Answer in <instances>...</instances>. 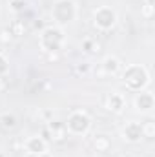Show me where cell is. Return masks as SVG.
<instances>
[{"label": "cell", "instance_id": "cell-1", "mask_svg": "<svg viewBox=\"0 0 155 157\" xmlns=\"http://www.w3.org/2000/svg\"><path fill=\"white\" fill-rule=\"evenodd\" d=\"M119 75H120L122 84L126 86V90L133 91V93L146 90L150 86V82H152L150 70L146 66H142V64H128V66H124L120 70Z\"/></svg>", "mask_w": 155, "mask_h": 157}, {"label": "cell", "instance_id": "cell-2", "mask_svg": "<svg viewBox=\"0 0 155 157\" xmlns=\"http://www.w3.org/2000/svg\"><path fill=\"white\" fill-rule=\"evenodd\" d=\"M66 31L60 26L47 24L39 33V48L44 53H59L66 46Z\"/></svg>", "mask_w": 155, "mask_h": 157}, {"label": "cell", "instance_id": "cell-3", "mask_svg": "<svg viewBox=\"0 0 155 157\" xmlns=\"http://www.w3.org/2000/svg\"><path fill=\"white\" fill-rule=\"evenodd\" d=\"M49 17L53 20L55 26H68L71 22H75L78 17V6L75 0H55L49 11Z\"/></svg>", "mask_w": 155, "mask_h": 157}, {"label": "cell", "instance_id": "cell-4", "mask_svg": "<svg viewBox=\"0 0 155 157\" xmlns=\"http://www.w3.org/2000/svg\"><path fill=\"white\" fill-rule=\"evenodd\" d=\"M66 124V130H68V135H73V137H86L91 130V124L93 121L89 117V113L82 108L77 110H71L68 113V117L64 121Z\"/></svg>", "mask_w": 155, "mask_h": 157}, {"label": "cell", "instance_id": "cell-5", "mask_svg": "<svg viewBox=\"0 0 155 157\" xmlns=\"http://www.w3.org/2000/svg\"><path fill=\"white\" fill-rule=\"evenodd\" d=\"M91 20L99 31H112L119 22V15L112 6H99L93 9Z\"/></svg>", "mask_w": 155, "mask_h": 157}, {"label": "cell", "instance_id": "cell-6", "mask_svg": "<svg viewBox=\"0 0 155 157\" xmlns=\"http://www.w3.org/2000/svg\"><path fill=\"white\" fill-rule=\"evenodd\" d=\"M102 106H104L106 112L119 115V113H122L124 108H126V97H124V93H120V91H106V93L102 95Z\"/></svg>", "mask_w": 155, "mask_h": 157}, {"label": "cell", "instance_id": "cell-7", "mask_svg": "<svg viewBox=\"0 0 155 157\" xmlns=\"http://www.w3.org/2000/svg\"><path fill=\"white\" fill-rule=\"evenodd\" d=\"M120 137L124 143L128 144H137L144 139V133H142V122L139 121H128L122 128H120Z\"/></svg>", "mask_w": 155, "mask_h": 157}, {"label": "cell", "instance_id": "cell-8", "mask_svg": "<svg viewBox=\"0 0 155 157\" xmlns=\"http://www.w3.org/2000/svg\"><path fill=\"white\" fill-rule=\"evenodd\" d=\"M124 68V64L120 62V59L115 55H108L100 60L99 64V70H95L100 77H115L120 73V70Z\"/></svg>", "mask_w": 155, "mask_h": 157}, {"label": "cell", "instance_id": "cell-9", "mask_svg": "<svg viewBox=\"0 0 155 157\" xmlns=\"http://www.w3.org/2000/svg\"><path fill=\"white\" fill-rule=\"evenodd\" d=\"M133 106L139 113H150L155 106V97L150 90H142V91H137L135 97H133Z\"/></svg>", "mask_w": 155, "mask_h": 157}, {"label": "cell", "instance_id": "cell-10", "mask_svg": "<svg viewBox=\"0 0 155 157\" xmlns=\"http://www.w3.org/2000/svg\"><path fill=\"white\" fill-rule=\"evenodd\" d=\"M46 130L49 133V143H64L68 139V130L62 121H49L46 122Z\"/></svg>", "mask_w": 155, "mask_h": 157}, {"label": "cell", "instance_id": "cell-11", "mask_svg": "<svg viewBox=\"0 0 155 157\" xmlns=\"http://www.w3.org/2000/svg\"><path fill=\"white\" fill-rule=\"evenodd\" d=\"M22 146H24L26 154H33V155H39V154H42V152L47 150V143H46L40 135H31V137L24 139Z\"/></svg>", "mask_w": 155, "mask_h": 157}, {"label": "cell", "instance_id": "cell-12", "mask_svg": "<svg viewBox=\"0 0 155 157\" xmlns=\"http://www.w3.org/2000/svg\"><path fill=\"white\" fill-rule=\"evenodd\" d=\"M80 48H82V51L88 53V55H99V53L102 51V44L97 40V37H86V39H82Z\"/></svg>", "mask_w": 155, "mask_h": 157}, {"label": "cell", "instance_id": "cell-13", "mask_svg": "<svg viewBox=\"0 0 155 157\" xmlns=\"http://www.w3.org/2000/svg\"><path fill=\"white\" fill-rule=\"evenodd\" d=\"M93 148L99 152V154H108L112 150V139L108 135H95L93 141H91Z\"/></svg>", "mask_w": 155, "mask_h": 157}, {"label": "cell", "instance_id": "cell-14", "mask_svg": "<svg viewBox=\"0 0 155 157\" xmlns=\"http://www.w3.org/2000/svg\"><path fill=\"white\" fill-rule=\"evenodd\" d=\"M7 29L11 31L13 37H22V35L26 33V24H24V20L15 18V20H11V24L7 26Z\"/></svg>", "mask_w": 155, "mask_h": 157}, {"label": "cell", "instance_id": "cell-15", "mask_svg": "<svg viewBox=\"0 0 155 157\" xmlns=\"http://www.w3.org/2000/svg\"><path fill=\"white\" fill-rule=\"evenodd\" d=\"M17 117L13 115V113H4V115H0V126L4 128V130H15L17 128Z\"/></svg>", "mask_w": 155, "mask_h": 157}, {"label": "cell", "instance_id": "cell-16", "mask_svg": "<svg viewBox=\"0 0 155 157\" xmlns=\"http://www.w3.org/2000/svg\"><path fill=\"white\" fill-rule=\"evenodd\" d=\"M91 70H93V66L89 62H78V64H75V75H78V77H88L91 73Z\"/></svg>", "mask_w": 155, "mask_h": 157}, {"label": "cell", "instance_id": "cell-17", "mask_svg": "<svg viewBox=\"0 0 155 157\" xmlns=\"http://www.w3.org/2000/svg\"><path fill=\"white\" fill-rule=\"evenodd\" d=\"M142 133L146 139H153L155 137V122L153 121H146L142 122Z\"/></svg>", "mask_w": 155, "mask_h": 157}, {"label": "cell", "instance_id": "cell-18", "mask_svg": "<svg viewBox=\"0 0 155 157\" xmlns=\"http://www.w3.org/2000/svg\"><path fill=\"white\" fill-rule=\"evenodd\" d=\"M9 73V59L0 51V78H6Z\"/></svg>", "mask_w": 155, "mask_h": 157}, {"label": "cell", "instance_id": "cell-19", "mask_svg": "<svg viewBox=\"0 0 155 157\" xmlns=\"http://www.w3.org/2000/svg\"><path fill=\"white\" fill-rule=\"evenodd\" d=\"M7 4L13 13H22L26 9V0H7Z\"/></svg>", "mask_w": 155, "mask_h": 157}, {"label": "cell", "instance_id": "cell-20", "mask_svg": "<svg viewBox=\"0 0 155 157\" xmlns=\"http://www.w3.org/2000/svg\"><path fill=\"white\" fill-rule=\"evenodd\" d=\"M11 40H13L11 31H9L7 28H2V29H0V42H2V44H9Z\"/></svg>", "mask_w": 155, "mask_h": 157}, {"label": "cell", "instance_id": "cell-21", "mask_svg": "<svg viewBox=\"0 0 155 157\" xmlns=\"http://www.w3.org/2000/svg\"><path fill=\"white\" fill-rule=\"evenodd\" d=\"M153 7L155 6H148V4H144V6L141 7V15H142L144 18H152V17H153Z\"/></svg>", "mask_w": 155, "mask_h": 157}, {"label": "cell", "instance_id": "cell-22", "mask_svg": "<svg viewBox=\"0 0 155 157\" xmlns=\"http://www.w3.org/2000/svg\"><path fill=\"white\" fill-rule=\"evenodd\" d=\"M40 117H42V122H49V121H53V112L51 110H42Z\"/></svg>", "mask_w": 155, "mask_h": 157}, {"label": "cell", "instance_id": "cell-23", "mask_svg": "<svg viewBox=\"0 0 155 157\" xmlns=\"http://www.w3.org/2000/svg\"><path fill=\"white\" fill-rule=\"evenodd\" d=\"M46 26H47V24H46L42 18H35V20H33V28H35V29H39V33L46 28Z\"/></svg>", "mask_w": 155, "mask_h": 157}, {"label": "cell", "instance_id": "cell-24", "mask_svg": "<svg viewBox=\"0 0 155 157\" xmlns=\"http://www.w3.org/2000/svg\"><path fill=\"white\" fill-rule=\"evenodd\" d=\"M39 157H53V154L46 150V152H42V154H39Z\"/></svg>", "mask_w": 155, "mask_h": 157}, {"label": "cell", "instance_id": "cell-25", "mask_svg": "<svg viewBox=\"0 0 155 157\" xmlns=\"http://www.w3.org/2000/svg\"><path fill=\"white\" fill-rule=\"evenodd\" d=\"M144 4H148V6H155V0H146Z\"/></svg>", "mask_w": 155, "mask_h": 157}, {"label": "cell", "instance_id": "cell-26", "mask_svg": "<svg viewBox=\"0 0 155 157\" xmlns=\"http://www.w3.org/2000/svg\"><path fill=\"white\" fill-rule=\"evenodd\" d=\"M24 157H39V155H33V154H26Z\"/></svg>", "mask_w": 155, "mask_h": 157}, {"label": "cell", "instance_id": "cell-27", "mask_svg": "<svg viewBox=\"0 0 155 157\" xmlns=\"http://www.w3.org/2000/svg\"><path fill=\"white\" fill-rule=\"evenodd\" d=\"M0 157H6V155H4V154H2V152H0Z\"/></svg>", "mask_w": 155, "mask_h": 157}]
</instances>
